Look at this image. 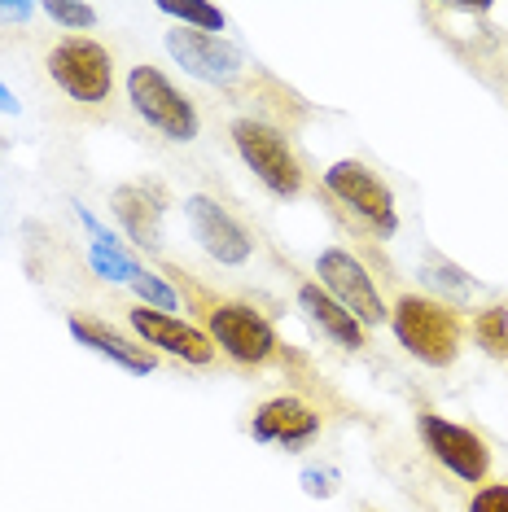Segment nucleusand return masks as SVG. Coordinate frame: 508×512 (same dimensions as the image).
Here are the masks:
<instances>
[{
    "label": "nucleus",
    "mask_w": 508,
    "mask_h": 512,
    "mask_svg": "<svg viewBox=\"0 0 508 512\" xmlns=\"http://www.w3.org/2000/svg\"><path fill=\"white\" fill-rule=\"evenodd\" d=\"M395 337L408 346V355H417L430 368H447L460 351V320L456 311H447L443 302L430 298H399L395 307Z\"/></svg>",
    "instance_id": "obj_1"
},
{
    "label": "nucleus",
    "mask_w": 508,
    "mask_h": 512,
    "mask_svg": "<svg viewBox=\"0 0 508 512\" xmlns=\"http://www.w3.org/2000/svg\"><path fill=\"white\" fill-rule=\"evenodd\" d=\"M127 101L167 141H193L198 136V110H193V101L163 71H154V66H136L127 75Z\"/></svg>",
    "instance_id": "obj_2"
},
{
    "label": "nucleus",
    "mask_w": 508,
    "mask_h": 512,
    "mask_svg": "<svg viewBox=\"0 0 508 512\" xmlns=\"http://www.w3.org/2000/svg\"><path fill=\"white\" fill-rule=\"evenodd\" d=\"M233 145L237 154L246 158V167L259 176L276 197H294L303 189V171H298V158L290 154V145L272 132V127L254 123V119H237L233 123Z\"/></svg>",
    "instance_id": "obj_3"
},
{
    "label": "nucleus",
    "mask_w": 508,
    "mask_h": 512,
    "mask_svg": "<svg viewBox=\"0 0 508 512\" xmlns=\"http://www.w3.org/2000/svg\"><path fill=\"white\" fill-rule=\"evenodd\" d=\"M49 75L53 84L75 101H106L110 97V53L84 36H66L49 53Z\"/></svg>",
    "instance_id": "obj_4"
},
{
    "label": "nucleus",
    "mask_w": 508,
    "mask_h": 512,
    "mask_svg": "<svg viewBox=\"0 0 508 512\" xmlns=\"http://www.w3.org/2000/svg\"><path fill=\"white\" fill-rule=\"evenodd\" d=\"M417 434H421L425 447H430V456L443 464V469H452L460 482H482V477H487L491 451H487V442L473 434V429L452 425V421H443V416H434V412H421L417 416Z\"/></svg>",
    "instance_id": "obj_5"
},
{
    "label": "nucleus",
    "mask_w": 508,
    "mask_h": 512,
    "mask_svg": "<svg viewBox=\"0 0 508 512\" xmlns=\"http://www.w3.org/2000/svg\"><path fill=\"white\" fill-rule=\"evenodd\" d=\"M325 184H329V193L342 197L355 215L368 219L381 237H395V228H399L395 197H390V189L364 167V162H333L325 171Z\"/></svg>",
    "instance_id": "obj_6"
},
{
    "label": "nucleus",
    "mask_w": 508,
    "mask_h": 512,
    "mask_svg": "<svg viewBox=\"0 0 508 512\" xmlns=\"http://www.w3.org/2000/svg\"><path fill=\"white\" fill-rule=\"evenodd\" d=\"M316 272H320V281H325L329 298L342 302V307L351 311L360 324H381L386 320V307H381V298H377V285L368 281L360 259H351L346 250H325L316 259Z\"/></svg>",
    "instance_id": "obj_7"
},
{
    "label": "nucleus",
    "mask_w": 508,
    "mask_h": 512,
    "mask_svg": "<svg viewBox=\"0 0 508 512\" xmlns=\"http://www.w3.org/2000/svg\"><path fill=\"white\" fill-rule=\"evenodd\" d=\"M184 215H189V228H193V237H198V246L211 254V259L241 267L254 254V241L246 237V228H241L219 202H211V197H202V193L189 197V202H184Z\"/></svg>",
    "instance_id": "obj_8"
},
{
    "label": "nucleus",
    "mask_w": 508,
    "mask_h": 512,
    "mask_svg": "<svg viewBox=\"0 0 508 512\" xmlns=\"http://www.w3.org/2000/svg\"><path fill=\"white\" fill-rule=\"evenodd\" d=\"M211 337L237 364H263L276 351V329L254 307H241V302H224V307L211 311Z\"/></svg>",
    "instance_id": "obj_9"
},
{
    "label": "nucleus",
    "mask_w": 508,
    "mask_h": 512,
    "mask_svg": "<svg viewBox=\"0 0 508 512\" xmlns=\"http://www.w3.org/2000/svg\"><path fill=\"white\" fill-rule=\"evenodd\" d=\"M167 53L206 84H224L241 71V53L219 36H206V31H167Z\"/></svg>",
    "instance_id": "obj_10"
},
{
    "label": "nucleus",
    "mask_w": 508,
    "mask_h": 512,
    "mask_svg": "<svg viewBox=\"0 0 508 512\" xmlns=\"http://www.w3.org/2000/svg\"><path fill=\"white\" fill-rule=\"evenodd\" d=\"M127 320H132V329L141 333L149 346H163V351L184 359V364H211V355H215L211 337L198 333L193 324L167 316V311H149V307L127 311Z\"/></svg>",
    "instance_id": "obj_11"
},
{
    "label": "nucleus",
    "mask_w": 508,
    "mask_h": 512,
    "mask_svg": "<svg viewBox=\"0 0 508 512\" xmlns=\"http://www.w3.org/2000/svg\"><path fill=\"white\" fill-rule=\"evenodd\" d=\"M250 434L259 438V442H281V447H307L311 438L320 434V416L311 412L307 403H298V399H268L254 412V421H250Z\"/></svg>",
    "instance_id": "obj_12"
},
{
    "label": "nucleus",
    "mask_w": 508,
    "mask_h": 512,
    "mask_svg": "<svg viewBox=\"0 0 508 512\" xmlns=\"http://www.w3.org/2000/svg\"><path fill=\"white\" fill-rule=\"evenodd\" d=\"M66 329L79 346H88V351H97L101 359H110V364H119L127 372H136V377H145V372H154L158 359L149 355V346H132L127 337H119L114 329H106L101 320H84V316H71L66 320Z\"/></svg>",
    "instance_id": "obj_13"
},
{
    "label": "nucleus",
    "mask_w": 508,
    "mask_h": 512,
    "mask_svg": "<svg viewBox=\"0 0 508 512\" xmlns=\"http://www.w3.org/2000/svg\"><path fill=\"white\" fill-rule=\"evenodd\" d=\"M110 206L136 246H163V206H158V193L141 189V184H123V189H114Z\"/></svg>",
    "instance_id": "obj_14"
},
{
    "label": "nucleus",
    "mask_w": 508,
    "mask_h": 512,
    "mask_svg": "<svg viewBox=\"0 0 508 512\" xmlns=\"http://www.w3.org/2000/svg\"><path fill=\"white\" fill-rule=\"evenodd\" d=\"M298 307L307 311L316 329H325L333 342L346 346V351H360V346H364V324L355 320L342 302H333L320 285H303V289H298Z\"/></svg>",
    "instance_id": "obj_15"
},
{
    "label": "nucleus",
    "mask_w": 508,
    "mask_h": 512,
    "mask_svg": "<svg viewBox=\"0 0 508 512\" xmlns=\"http://www.w3.org/2000/svg\"><path fill=\"white\" fill-rule=\"evenodd\" d=\"M158 14L189 22V27L206 31V36H211V31H224V9L202 5V0H184V5H176V0H158Z\"/></svg>",
    "instance_id": "obj_16"
},
{
    "label": "nucleus",
    "mask_w": 508,
    "mask_h": 512,
    "mask_svg": "<svg viewBox=\"0 0 508 512\" xmlns=\"http://www.w3.org/2000/svg\"><path fill=\"white\" fill-rule=\"evenodd\" d=\"M88 263L97 267V272L106 276V281H123V285H132V276L141 272V263H132L123 250H101V246H92Z\"/></svg>",
    "instance_id": "obj_17"
},
{
    "label": "nucleus",
    "mask_w": 508,
    "mask_h": 512,
    "mask_svg": "<svg viewBox=\"0 0 508 512\" xmlns=\"http://www.w3.org/2000/svg\"><path fill=\"white\" fill-rule=\"evenodd\" d=\"M132 289H136V294H141V298L149 302V311H176V289L163 285L154 272H145V267L132 276Z\"/></svg>",
    "instance_id": "obj_18"
},
{
    "label": "nucleus",
    "mask_w": 508,
    "mask_h": 512,
    "mask_svg": "<svg viewBox=\"0 0 508 512\" xmlns=\"http://www.w3.org/2000/svg\"><path fill=\"white\" fill-rule=\"evenodd\" d=\"M478 337H482V346H487V351H495V355H508V311H482L478 316Z\"/></svg>",
    "instance_id": "obj_19"
},
{
    "label": "nucleus",
    "mask_w": 508,
    "mask_h": 512,
    "mask_svg": "<svg viewBox=\"0 0 508 512\" xmlns=\"http://www.w3.org/2000/svg\"><path fill=\"white\" fill-rule=\"evenodd\" d=\"M44 14H49L53 22H62V27H71V31L92 27V22H97V9H92V5H66V0H49V5H44Z\"/></svg>",
    "instance_id": "obj_20"
},
{
    "label": "nucleus",
    "mask_w": 508,
    "mask_h": 512,
    "mask_svg": "<svg viewBox=\"0 0 508 512\" xmlns=\"http://www.w3.org/2000/svg\"><path fill=\"white\" fill-rule=\"evenodd\" d=\"M469 512H508V486H487V491H478Z\"/></svg>",
    "instance_id": "obj_21"
},
{
    "label": "nucleus",
    "mask_w": 508,
    "mask_h": 512,
    "mask_svg": "<svg viewBox=\"0 0 508 512\" xmlns=\"http://www.w3.org/2000/svg\"><path fill=\"white\" fill-rule=\"evenodd\" d=\"M333 482H338V477H333V473H320V469H307V473H303V491H307L311 499L333 495Z\"/></svg>",
    "instance_id": "obj_22"
},
{
    "label": "nucleus",
    "mask_w": 508,
    "mask_h": 512,
    "mask_svg": "<svg viewBox=\"0 0 508 512\" xmlns=\"http://www.w3.org/2000/svg\"><path fill=\"white\" fill-rule=\"evenodd\" d=\"M31 14H36V5H31V0H14V5H9V0H0V18H14V22H27Z\"/></svg>",
    "instance_id": "obj_23"
},
{
    "label": "nucleus",
    "mask_w": 508,
    "mask_h": 512,
    "mask_svg": "<svg viewBox=\"0 0 508 512\" xmlns=\"http://www.w3.org/2000/svg\"><path fill=\"white\" fill-rule=\"evenodd\" d=\"M0 110H5V114H18V97H14V92H9L5 84H0Z\"/></svg>",
    "instance_id": "obj_24"
}]
</instances>
